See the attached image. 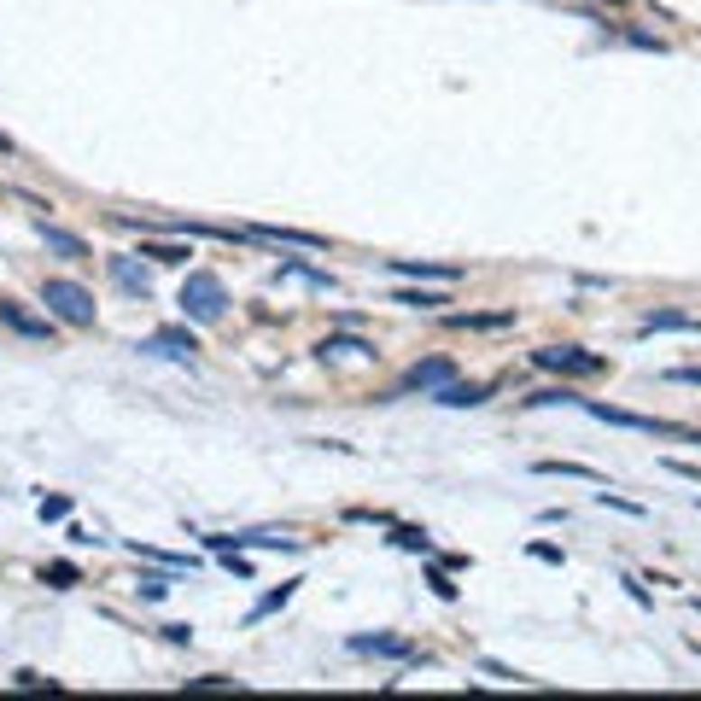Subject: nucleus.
Instances as JSON below:
<instances>
[{
  "mask_svg": "<svg viewBox=\"0 0 701 701\" xmlns=\"http://www.w3.org/2000/svg\"><path fill=\"white\" fill-rule=\"evenodd\" d=\"M392 275H410V281H438V287H457L462 269L457 263H421V257H392Z\"/></svg>",
  "mask_w": 701,
  "mask_h": 701,
  "instance_id": "423d86ee",
  "label": "nucleus"
},
{
  "mask_svg": "<svg viewBox=\"0 0 701 701\" xmlns=\"http://www.w3.org/2000/svg\"><path fill=\"white\" fill-rule=\"evenodd\" d=\"M392 304H403V310H433V304H445V292H421V287H398L392 292Z\"/></svg>",
  "mask_w": 701,
  "mask_h": 701,
  "instance_id": "f3484780",
  "label": "nucleus"
},
{
  "mask_svg": "<svg viewBox=\"0 0 701 701\" xmlns=\"http://www.w3.org/2000/svg\"><path fill=\"white\" fill-rule=\"evenodd\" d=\"M188 690H234V678H223V672H211V678H188Z\"/></svg>",
  "mask_w": 701,
  "mask_h": 701,
  "instance_id": "a878e982",
  "label": "nucleus"
},
{
  "mask_svg": "<svg viewBox=\"0 0 701 701\" xmlns=\"http://www.w3.org/2000/svg\"><path fill=\"white\" fill-rule=\"evenodd\" d=\"M667 467H672L678 479H696V485H701V467H696V462H667Z\"/></svg>",
  "mask_w": 701,
  "mask_h": 701,
  "instance_id": "c85d7f7f",
  "label": "nucleus"
},
{
  "mask_svg": "<svg viewBox=\"0 0 701 701\" xmlns=\"http://www.w3.org/2000/svg\"><path fill=\"white\" fill-rule=\"evenodd\" d=\"M532 363L549 368V374H602V356H590L579 346H544V351H532Z\"/></svg>",
  "mask_w": 701,
  "mask_h": 701,
  "instance_id": "20e7f679",
  "label": "nucleus"
},
{
  "mask_svg": "<svg viewBox=\"0 0 701 701\" xmlns=\"http://www.w3.org/2000/svg\"><path fill=\"white\" fill-rule=\"evenodd\" d=\"M0 152H12V141H6V134H0Z\"/></svg>",
  "mask_w": 701,
  "mask_h": 701,
  "instance_id": "7c9ffc66",
  "label": "nucleus"
},
{
  "mask_svg": "<svg viewBox=\"0 0 701 701\" xmlns=\"http://www.w3.org/2000/svg\"><path fill=\"white\" fill-rule=\"evenodd\" d=\"M392 544H398V549H415V556H433V538H427L421 526H398V532H392Z\"/></svg>",
  "mask_w": 701,
  "mask_h": 701,
  "instance_id": "a211bd4d",
  "label": "nucleus"
},
{
  "mask_svg": "<svg viewBox=\"0 0 701 701\" xmlns=\"http://www.w3.org/2000/svg\"><path fill=\"white\" fill-rule=\"evenodd\" d=\"M281 275H292V281H310L316 292H334V275H322V269L299 263V257H281Z\"/></svg>",
  "mask_w": 701,
  "mask_h": 701,
  "instance_id": "4468645a",
  "label": "nucleus"
},
{
  "mask_svg": "<svg viewBox=\"0 0 701 701\" xmlns=\"http://www.w3.org/2000/svg\"><path fill=\"white\" fill-rule=\"evenodd\" d=\"M538 474H567V479H590V485H608V479H602L596 467H585V462H538Z\"/></svg>",
  "mask_w": 701,
  "mask_h": 701,
  "instance_id": "dca6fc26",
  "label": "nucleus"
},
{
  "mask_svg": "<svg viewBox=\"0 0 701 701\" xmlns=\"http://www.w3.org/2000/svg\"><path fill=\"white\" fill-rule=\"evenodd\" d=\"M596 503L602 509H620V514H643V503H625V497H613V491H596Z\"/></svg>",
  "mask_w": 701,
  "mask_h": 701,
  "instance_id": "b1692460",
  "label": "nucleus"
},
{
  "mask_svg": "<svg viewBox=\"0 0 701 701\" xmlns=\"http://www.w3.org/2000/svg\"><path fill=\"white\" fill-rule=\"evenodd\" d=\"M252 240H275V245H299V252H327V240L322 234H299V228H269V223H257V228H245Z\"/></svg>",
  "mask_w": 701,
  "mask_h": 701,
  "instance_id": "9d476101",
  "label": "nucleus"
},
{
  "mask_svg": "<svg viewBox=\"0 0 701 701\" xmlns=\"http://www.w3.org/2000/svg\"><path fill=\"white\" fill-rule=\"evenodd\" d=\"M0 327H12L18 339H53V322H42V316H30L18 299H0Z\"/></svg>",
  "mask_w": 701,
  "mask_h": 701,
  "instance_id": "6e6552de",
  "label": "nucleus"
},
{
  "mask_svg": "<svg viewBox=\"0 0 701 701\" xmlns=\"http://www.w3.org/2000/svg\"><path fill=\"white\" fill-rule=\"evenodd\" d=\"M42 240H47V252H59V257H88V245H82L77 234H65L53 223H42Z\"/></svg>",
  "mask_w": 701,
  "mask_h": 701,
  "instance_id": "ddd939ff",
  "label": "nucleus"
},
{
  "mask_svg": "<svg viewBox=\"0 0 701 701\" xmlns=\"http://www.w3.org/2000/svg\"><path fill=\"white\" fill-rule=\"evenodd\" d=\"M316 351H322V356H334V351H346V356H374V346H368V339H356V334H327Z\"/></svg>",
  "mask_w": 701,
  "mask_h": 701,
  "instance_id": "2eb2a0df",
  "label": "nucleus"
},
{
  "mask_svg": "<svg viewBox=\"0 0 701 701\" xmlns=\"http://www.w3.org/2000/svg\"><path fill=\"white\" fill-rule=\"evenodd\" d=\"M672 380H690V386H701V368H672Z\"/></svg>",
  "mask_w": 701,
  "mask_h": 701,
  "instance_id": "c756f323",
  "label": "nucleus"
},
{
  "mask_svg": "<svg viewBox=\"0 0 701 701\" xmlns=\"http://www.w3.org/2000/svg\"><path fill=\"white\" fill-rule=\"evenodd\" d=\"M82 579V573L77 567H70V561H53V567H47L42 573V585H53V590H70V585H77Z\"/></svg>",
  "mask_w": 701,
  "mask_h": 701,
  "instance_id": "412c9836",
  "label": "nucleus"
},
{
  "mask_svg": "<svg viewBox=\"0 0 701 701\" xmlns=\"http://www.w3.org/2000/svg\"><path fill=\"white\" fill-rule=\"evenodd\" d=\"M491 398V386H474V380H445V386H438V403H450V410H474V403H485Z\"/></svg>",
  "mask_w": 701,
  "mask_h": 701,
  "instance_id": "f8f14e48",
  "label": "nucleus"
},
{
  "mask_svg": "<svg viewBox=\"0 0 701 701\" xmlns=\"http://www.w3.org/2000/svg\"><path fill=\"white\" fill-rule=\"evenodd\" d=\"M106 269H112V281L129 299H152V281H146V269H134L129 257H106Z\"/></svg>",
  "mask_w": 701,
  "mask_h": 701,
  "instance_id": "9b49d317",
  "label": "nucleus"
},
{
  "mask_svg": "<svg viewBox=\"0 0 701 701\" xmlns=\"http://www.w3.org/2000/svg\"><path fill=\"white\" fill-rule=\"evenodd\" d=\"M427 585H433V596H445V602H457V585H450V573H438V567H427Z\"/></svg>",
  "mask_w": 701,
  "mask_h": 701,
  "instance_id": "5701e85b",
  "label": "nucleus"
},
{
  "mask_svg": "<svg viewBox=\"0 0 701 701\" xmlns=\"http://www.w3.org/2000/svg\"><path fill=\"white\" fill-rule=\"evenodd\" d=\"M170 585H176V579H141V596H146V602H158Z\"/></svg>",
  "mask_w": 701,
  "mask_h": 701,
  "instance_id": "bb28decb",
  "label": "nucleus"
},
{
  "mask_svg": "<svg viewBox=\"0 0 701 701\" xmlns=\"http://www.w3.org/2000/svg\"><path fill=\"white\" fill-rule=\"evenodd\" d=\"M223 310H228V287L211 269H193L188 287H181V316H193V322H223Z\"/></svg>",
  "mask_w": 701,
  "mask_h": 701,
  "instance_id": "f03ea898",
  "label": "nucleus"
},
{
  "mask_svg": "<svg viewBox=\"0 0 701 701\" xmlns=\"http://www.w3.org/2000/svg\"><path fill=\"white\" fill-rule=\"evenodd\" d=\"M351 655H386V660H415V649L403 643V637H386V632H374V637H351Z\"/></svg>",
  "mask_w": 701,
  "mask_h": 701,
  "instance_id": "1a4fd4ad",
  "label": "nucleus"
},
{
  "mask_svg": "<svg viewBox=\"0 0 701 701\" xmlns=\"http://www.w3.org/2000/svg\"><path fill=\"white\" fill-rule=\"evenodd\" d=\"M65 514H70V497H47L42 503V521H65Z\"/></svg>",
  "mask_w": 701,
  "mask_h": 701,
  "instance_id": "393cba45",
  "label": "nucleus"
},
{
  "mask_svg": "<svg viewBox=\"0 0 701 701\" xmlns=\"http://www.w3.org/2000/svg\"><path fill=\"white\" fill-rule=\"evenodd\" d=\"M42 304H47V316H59L65 327H94V292L82 287V281H65V275L42 281Z\"/></svg>",
  "mask_w": 701,
  "mask_h": 701,
  "instance_id": "f257e3e1",
  "label": "nucleus"
},
{
  "mask_svg": "<svg viewBox=\"0 0 701 701\" xmlns=\"http://www.w3.org/2000/svg\"><path fill=\"white\" fill-rule=\"evenodd\" d=\"M134 351H146V356H193V351H199V339H193L188 327H158V334H146Z\"/></svg>",
  "mask_w": 701,
  "mask_h": 701,
  "instance_id": "39448f33",
  "label": "nucleus"
},
{
  "mask_svg": "<svg viewBox=\"0 0 701 701\" xmlns=\"http://www.w3.org/2000/svg\"><path fill=\"white\" fill-rule=\"evenodd\" d=\"M287 596H292V585L269 590V596H263V602H257V608H252V620H263V613H275V608H281V602H287Z\"/></svg>",
  "mask_w": 701,
  "mask_h": 701,
  "instance_id": "4be33fe9",
  "label": "nucleus"
},
{
  "mask_svg": "<svg viewBox=\"0 0 701 701\" xmlns=\"http://www.w3.org/2000/svg\"><path fill=\"white\" fill-rule=\"evenodd\" d=\"M643 327L655 334V327H696V316H678V310H649L643 316Z\"/></svg>",
  "mask_w": 701,
  "mask_h": 701,
  "instance_id": "aec40b11",
  "label": "nucleus"
},
{
  "mask_svg": "<svg viewBox=\"0 0 701 701\" xmlns=\"http://www.w3.org/2000/svg\"><path fill=\"white\" fill-rule=\"evenodd\" d=\"M579 410H585V415H596V421H608V427H625V433H649V438H690L684 427H672V421H649V415L608 410V403H590V398H579Z\"/></svg>",
  "mask_w": 701,
  "mask_h": 701,
  "instance_id": "7ed1b4c3",
  "label": "nucleus"
},
{
  "mask_svg": "<svg viewBox=\"0 0 701 701\" xmlns=\"http://www.w3.org/2000/svg\"><path fill=\"white\" fill-rule=\"evenodd\" d=\"M445 380H457V363H450V356H427V363H415L410 374H403V392H438Z\"/></svg>",
  "mask_w": 701,
  "mask_h": 701,
  "instance_id": "0eeeda50",
  "label": "nucleus"
},
{
  "mask_svg": "<svg viewBox=\"0 0 701 701\" xmlns=\"http://www.w3.org/2000/svg\"><path fill=\"white\" fill-rule=\"evenodd\" d=\"M141 257H158V263H188L193 252H188V245H170V240H146Z\"/></svg>",
  "mask_w": 701,
  "mask_h": 701,
  "instance_id": "6ab92c4d",
  "label": "nucleus"
},
{
  "mask_svg": "<svg viewBox=\"0 0 701 701\" xmlns=\"http://www.w3.org/2000/svg\"><path fill=\"white\" fill-rule=\"evenodd\" d=\"M532 561H549V567H561V549H556V544H532Z\"/></svg>",
  "mask_w": 701,
  "mask_h": 701,
  "instance_id": "cd10ccee",
  "label": "nucleus"
}]
</instances>
